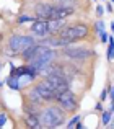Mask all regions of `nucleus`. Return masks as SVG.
<instances>
[{
	"label": "nucleus",
	"instance_id": "1",
	"mask_svg": "<svg viewBox=\"0 0 114 129\" xmlns=\"http://www.w3.org/2000/svg\"><path fill=\"white\" fill-rule=\"evenodd\" d=\"M65 118H67V111L62 110L59 105H52L49 103V106H44L39 113V119H41L42 127H60L65 124Z\"/></svg>",
	"mask_w": 114,
	"mask_h": 129
},
{
	"label": "nucleus",
	"instance_id": "2",
	"mask_svg": "<svg viewBox=\"0 0 114 129\" xmlns=\"http://www.w3.org/2000/svg\"><path fill=\"white\" fill-rule=\"evenodd\" d=\"M57 36L72 39L73 43L78 41V39H86L90 36V26L86 25V23H82V21L70 23V25L62 26V28L57 31Z\"/></svg>",
	"mask_w": 114,
	"mask_h": 129
},
{
	"label": "nucleus",
	"instance_id": "3",
	"mask_svg": "<svg viewBox=\"0 0 114 129\" xmlns=\"http://www.w3.org/2000/svg\"><path fill=\"white\" fill-rule=\"evenodd\" d=\"M60 59H70V60H77V62H82V60H86L90 57L95 56V49L86 46H65L60 51Z\"/></svg>",
	"mask_w": 114,
	"mask_h": 129
},
{
	"label": "nucleus",
	"instance_id": "4",
	"mask_svg": "<svg viewBox=\"0 0 114 129\" xmlns=\"http://www.w3.org/2000/svg\"><path fill=\"white\" fill-rule=\"evenodd\" d=\"M55 105H59L62 110L67 111V114H72V113H77L78 111V100H77V95L73 93L70 88L60 91L55 98Z\"/></svg>",
	"mask_w": 114,
	"mask_h": 129
},
{
	"label": "nucleus",
	"instance_id": "5",
	"mask_svg": "<svg viewBox=\"0 0 114 129\" xmlns=\"http://www.w3.org/2000/svg\"><path fill=\"white\" fill-rule=\"evenodd\" d=\"M7 44L20 56V54H23L26 49H29L33 44H36V41L31 36H26V35H12L8 38V43Z\"/></svg>",
	"mask_w": 114,
	"mask_h": 129
},
{
	"label": "nucleus",
	"instance_id": "6",
	"mask_svg": "<svg viewBox=\"0 0 114 129\" xmlns=\"http://www.w3.org/2000/svg\"><path fill=\"white\" fill-rule=\"evenodd\" d=\"M36 88L39 90V93L42 95V98L46 100V103H55V98L57 95H59V91L54 88V85H52L51 82H49L47 77H42L41 80H38V82H34Z\"/></svg>",
	"mask_w": 114,
	"mask_h": 129
},
{
	"label": "nucleus",
	"instance_id": "7",
	"mask_svg": "<svg viewBox=\"0 0 114 129\" xmlns=\"http://www.w3.org/2000/svg\"><path fill=\"white\" fill-rule=\"evenodd\" d=\"M29 33H31V35H34V36H38L39 39L49 36V20L38 18L36 21H33L31 28H29Z\"/></svg>",
	"mask_w": 114,
	"mask_h": 129
},
{
	"label": "nucleus",
	"instance_id": "8",
	"mask_svg": "<svg viewBox=\"0 0 114 129\" xmlns=\"http://www.w3.org/2000/svg\"><path fill=\"white\" fill-rule=\"evenodd\" d=\"M25 100L31 101V103H36V105H41V106H46V100L42 98V95L39 93V90L36 88V85L29 87L28 90H26V95H25Z\"/></svg>",
	"mask_w": 114,
	"mask_h": 129
},
{
	"label": "nucleus",
	"instance_id": "9",
	"mask_svg": "<svg viewBox=\"0 0 114 129\" xmlns=\"http://www.w3.org/2000/svg\"><path fill=\"white\" fill-rule=\"evenodd\" d=\"M25 126L26 127H34V129H38V127H42V124H41V119H39V114H25Z\"/></svg>",
	"mask_w": 114,
	"mask_h": 129
},
{
	"label": "nucleus",
	"instance_id": "10",
	"mask_svg": "<svg viewBox=\"0 0 114 129\" xmlns=\"http://www.w3.org/2000/svg\"><path fill=\"white\" fill-rule=\"evenodd\" d=\"M106 59H108V60H112V59H114V38H112V36H109V41H108Z\"/></svg>",
	"mask_w": 114,
	"mask_h": 129
},
{
	"label": "nucleus",
	"instance_id": "11",
	"mask_svg": "<svg viewBox=\"0 0 114 129\" xmlns=\"http://www.w3.org/2000/svg\"><path fill=\"white\" fill-rule=\"evenodd\" d=\"M7 85L12 88V90H20V79H18V77L8 75V79H7Z\"/></svg>",
	"mask_w": 114,
	"mask_h": 129
},
{
	"label": "nucleus",
	"instance_id": "12",
	"mask_svg": "<svg viewBox=\"0 0 114 129\" xmlns=\"http://www.w3.org/2000/svg\"><path fill=\"white\" fill-rule=\"evenodd\" d=\"M111 118H112V113L109 110H104V111H103V114H101V126H109Z\"/></svg>",
	"mask_w": 114,
	"mask_h": 129
},
{
	"label": "nucleus",
	"instance_id": "13",
	"mask_svg": "<svg viewBox=\"0 0 114 129\" xmlns=\"http://www.w3.org/2000/svg\"><path fill=\"white\" fill-rule=\"evenodd\" d=\"M52 3H57V5H62V7H75L77 0H51Z\"/></svg>",
	"mask_w": 114,
	"mask_h": 129
},
{
	"label": "nucleus",
	"instance_id": "14",
	"mask_svg": "<svg viewBox=\"0 0 114 129\" xmlns=\"http://www.w3.org/2000/svg\"><path fill=\"white\" fill-rule=\"evenodd\" d=\"M38 16L36 15H23V16H18V23H26V21H36Z\"/></svg>",
	"mask_w": 114,
	"mask_h": 129
},
{
	"label": "nucleus",
	"instance_id": "15",
	"mask_svg": "<svg viewBox=\"0 0 114 129\" xmlns=\"http://www.w3.org/2000/svg\"><path fill=\"white\" fill-rule=\"evenodd\" d=\"M80 121H82V116H80V114H75V116L67 123V127H77V124H78Z\"/></svg>",
	"mask_w": 114,
	"mask_h": 129
},
{
	"label": "nucleus",
	"instance_id": "16",
	"mask_svg": "<svg viewBox=\"0 0 114 129\" xmlns=\"http://www.w3.org/2000/svg\"><path fill=\"white\" fill-rule=\"evenodd\" d=\"M93 28H95V33H96V35H101V33L104 31V23L99 20V21L95 23V26H93Z\"/></svg>",
	"mask_w": 114,
	"mask_h": 129
},
{
	"label": "nucleus",
	"instance_id": "17",
	"mask_svg": "<svg viewBox=\"0 0 114 129\" xmlns=\"http://www.w3.org/2000/svg\"><path fill=\"white\" fill-rule=\"evenodd\" d=\"M109 88H111V87H109V85H108V87H104V90H103V91H101V96H99V100H101V101H104V100H106V98H108V96H109Z\"/></svg>",
	"mask_w": 114,
	"mask_h": 129
},
{
	"label": "nucleus",
	"instance_id": "18",
	"mask_svg": "<svg viewBox=\"0 0 114 129\" xmlns=\"http://www.w3.org/2000/svg\"><path fill=\"white\" fill-rule=\"evenodd\" d=\"M7 119H8V116H7V113H0V127L5 126Z\"/></svg>",
	"mask_w": 114,
	"mask_h": 129
},
{
	"label": "nucleus",
	"instance_id": "19",
	"mask_svg": "<svg viewBox=\"0 0 114 129\" xmlns=\"http://www.w3.org/2000/svg\"><path fill=\"white\" fill-rule=\"evenodd\" d=\"M99 36H101V43H104V44H106V43L109 41V35H108L106 31H103V33H101Z\"/></svg>",
	"mask_w": 114,
	"mask_h": 129
},
{
	"label": "nucleus",
	"instance_id": "20",
	"mask_svg": "<svg viewBox=\"0 0 114 129\" xmlns=\"http://www.w3.org/2000/svg\"><path fill=\"white\" fill-rule=\"evenodd\" d=\"M103 13H104V8H103L101 5H98V7H96V15H98V16H103Z\"/></svg>",
	"mask_w": 114,
	"mask_h": 129
},
{
	"label": "nucleus",
	"instance_id": "21",
	"mask_svg": "<svg viewBox=\"0 0 114 129\" xmlns=\"http://www.w3.org/2000/svg\"><path fill=\"white\" fill-rule=\"evenodd\" d=\"M95 110H96V111H101V113H103V111H104V110H103V105H101V100H99V101H98V103H96V106H95Z\"/></svg>",
	"mask_w": 114,
	"mask_h": 129
},
{
	"label": "nucleus",
	"instance_id": "22",
	"mask_svg": "<svg viewBox=\"0 0 114 129\" xmlns=\"http://www.w3.org/2000/svg\"><path fill=\"white\" fill-rule=\"evenodd\" d=\"M109 98H111V103H114V87L109 88Z\"/></svg>",
	"mask_w": 114,
	"mask_h": 129
},
{
	"label": "nucleus",
	"instance_id": "23",
	"mask_svg": "<svg viewBox=\"0 0 114 129\" xmlns=\"http://www.w3.org/2000/svg\"><path fill=\"white\" fill-rule=\"evenodd\" d=\"M106 10H108V12H111V10H112V7H111V3H108V5H106Z\"/></svg>",
	"mask_w": 114,
	"mask_h": 129
},
{
	"label": "nucleus",
	"instance_id": "24",
	"mask_svg": "<svg viewBox=\"0 0 114 129\" xmlns=\"http://www.w3.org/2000/svg\"><path fill=\"white\" fill-rule=\"evenodd\" d=\"M111 31H112V35H114V21L111 23Z\"/></svg>",
	"mask_w": 114,
	"mask_h": 129
},
{
	"label": "nucleus",
	"instance_id": "25",
	"mask_svg": "<svg viewBox=\"0 0 114 129\" xmlns=\"http://www.w3.org/2000/svg\"><path fill=\"white\" fill-rule=\"evenodd\" d=\"M0 72H2V60H0Z\"/></svg>",
	"mask_w": 114,
	"mask_h": 129
},
{
	"label": "nucleus",
	"instance_id": "26",
	"mask_svg": "<svg viewBox=\"0 0 114 129\" xmlns=\"http://www.w3.org/2000/svg\"><path fill=\"white\" fill-rule=\"evenodd\" d=\"M93 2H96V0H93Z\"/></svg>",
	"mask_w": 114,
	"mask_h": 129
},
{
	"label": "nucleus",
	"instance_id": "27",
	"mask_svg": "<svg viewBox=\"0 0 114 129\" xmlns=\"http://www.w3.org/2000/svg\"><path fill=\"white\" fill-rule=\"evenodd\" d=\"M0 108H2V105H0Z\"/></svg>",
	"mask_w": 114,
	"mask_h": 129
},
{
	"label": "nucleus",
	"instance_id": "28",
	"mask_svg": "<svg viewBox=\"0 0 114 129\" xmlns=\"http://www.w3.org/2000/svg\"><path fill=\"white\" fill-rule=\"evenodd\" d=\"M111 2H114V0H111Z\"/></svg>",
	"mask_w": 114,
	"mask_h": 129
}]
</instances>
